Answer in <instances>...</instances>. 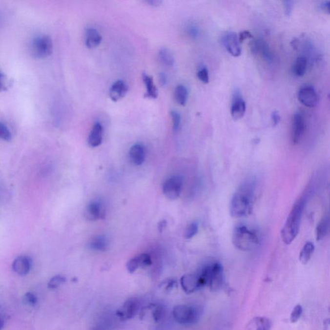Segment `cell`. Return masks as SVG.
I'll use <instances>...</instances> for the list:
<instances>
[{"label":"cell","mask_w":330,"mask_h":330,"mask_svg":"<svg viewBox=\"0 0 330 330\" xmlns=\"http://www.w3.org/2000/svg\"><path fill=\"white\" fill-rule=\"evenodd\" d=\"M256 191V182L251 179L243 183L231 199L230 212L234 218H242L251 214Z\"/></svg>","instance_id":"1"},{"label":"cell","mask_w":330,"mask_h":330,"mask_svg":"<svg viewBox=\"0 0 330 330\" xmlns=\"http://www.w3.org/2000/svg\"><path fill=\"white\" fill-rule=\"evenodd\" d=\"M307 199L302 198L293 205L281 230V238L286 245L291 244L299 233L302 217L305 210Z\"/></svg>","instance_id":"2"},{"label":"cell","mask_w":330,"mask_h":330,"mask_svg":"<svg viewBox=\"0 0 330 330\" xmlns=\"http://www.w3.org/2000/svg\"><path fill=\"white\" fill-rule=\"evenodd\" d=\"M232 243L236 248L241 251H249L259 246L260 240L254 231L241 225L233 230Z\"/></svg>","instance_id":"3"},{"label":"cell","mask_w":330,"mask_h":330,"mask_svg":"<svg viewBox=\"0 0 330 330\" xmlns=\"http://www.w3.org/2000/svg\"><path fill=\"white\" fill-rule=\"evenodd\" d=\"M172 314L175 321L180 325H194L200 319L202 309L197 306L181 305L174 308Z\"/></svg>","instance_id":"4"},{"label":"cell","mask_w":330,"mask_h":330,"mask_svg":"<svg viewBox=\"0 0 330 330\" xmlns=\"http://www.w3.org/2000/svg\"><path fill=\"white\" fill-rule=\"evenodd\" d=\"M31 52L34 57L45 58L49 57L53 50L51 38L48 36H39L34 38L31 42Z\"/></svg>","instance_id":"5"},{"label":"cell","mask_w":330,"mask_h":330,"mask_svg":"<svg viewBox=\"0 0 330 330\" xmlns=\"http://www.w3.org/2000/svg\"><path fill=\"white\" fill-rule=\"evenodd\" d=\"M183 185V180L182 176H173L164 183L163 192L165 197L169 200H176L180 196Z\"/></svg>","instance_id":"6"},{"label":"cell","mask_w":330,"mask_h":330,"mask_svg":"<svg viewBox=\"0 0 330 330\" xmlns=\"http://www.w3.org/2000/svg\"><path fill=\"white\" fill-rule=\"evenodd\" d=\"M305 129L306 124L303 116L300 113L295 114L291 122V140L293 144H297L301 142Z\"/></svg>","instance_id":"7"},{"label":"cell","mask_w":330,"mask_h":330,"mask_svg":"<svg viewBox=\"0 0 330 330\" xmlns=\"http://www.w3.org/2000/svg\"><path fill=\"white\" fill-rule=\"evenodd\" d=\"M298 100L307 107L313 108L319 103V96L313 86H306L299 90L297 94Z\"/></svg>","instance_id":"8"},{"label":"cell","mask_w":330,"mask_h":330,"mask_svg":"<svg viewBox=\"0 0 330 330\" xmlns=\"http://www.w3.org/2000/svg\"><path fill=\"white\" fill-rule=\"evenodd\" d=\"M140 301L137 298H131L126 300L124 305L117 311V315L122 320L132 319L140 309Z\"/></svg>","instance_id":"9"},{"label":"cell","mask_w":330,"mask_h":330,"mask_svg":"<svg viewBox=\"0 0 330 330\" xmlns=\"http://www.w3.org/2000/svg\"><path fill=\"white\" fill-rule=\"evenodd\" d=\"M225 285L224 270L223 266L219 263H213L212 276L208 287L213 291H217L222 289Z\"/></svg>","instance_id":"10"},{"label":"cell","mask_w":330,"mask_h":330,"mask_svg":"<svg viewBox=\"0 0 330 330\" xmlns=\"http://www.w3.org/2000/svg\"><path fill=\"white\" fill-rule=\"evenodd\" d=\"M222 43L227 51L234 57H239L241 56V43H239L238 36L233 32H230L223 36Z\"/></svg>","instance_id":"11"},{"label":"cell","mask_w":330,"mask_h":330,"mask_svg":"<svg viewBox=\"0 0 330 330\" xmlns=\"http://www.w3.org/2000/svg\"><path fill=\"white\" fill-rule=\"evenodd\" d=\"M105 208L100 201H92L86 206L84 216L88 220L95 221L105 217Z\"/></svg>","instance_id":"12"},{"label":"cell","mask_w":330,"mask_h":330,"mask_svg":"<svg viewBox=\"0 0 330 330\" xmlns=\"http://www.w3.org/2000/svg\"><path fill=\"white\" fill-rule=\"evenodd\" d=\"M246 103L243 99L240 92H235L233 96L232 103L231 106V115L235 121L241 120L246 112Z\"/></svg>","instance_id":"13"},{"label":"cell","mask_w":330,"mask_h":330,"mask_svg":"<svg viewBox=\"0 0 330 330\" xmlns=\"http://www.w3.org/2000/svg\"><path fill=\"white\" fill-rule=\"evenodd\" d=\"M181 285L183 290L188 294L201 289L198 273H188L183 275L181 279Z\"/></svg>","instance_id":"14"},{"label":"cell","mask_w":330,"mask_h":330,"mask_svg":"<svg viewBox=\"0 0 330 330\" xmlns=\"http://www.w3.org/2000/svg\"><path fill=\"white\" fill-rule=\"evenodd\" d=\"M152 259L147 253H142L130 259L126 263V268L130 273H134L140 268L149 267L152 265Z\"/></svg>","instance_id":"15"},{"label":"cell","mask_w":330,"mask_h":330,"mask_svg":"<svg viewBox=\"0 0 330 330\" xmlns=\"http://www.w3.org/2000/svg\"><path fill=\"white\" fill-rule=\"evenodd\" d=\"M251 52L253 54L259 53L264 58L266 61L271 63L273 61V54L267 42L263 40H255L251 42L250 45Z\"/></svg>","instance_id":"16"},{"label":"cell","mask_w":330,"mask_h":330,"mask_svg":"<svg viewBox=\"0 0 330 330\" xmlns=\"http://www.w3.org/2000/svg\"><path fill=\"white\" fill-rule=\"evenodd\" d=\"M128 87L127 84L123 80H118L112 84L110 88L109 96L114 102H118L125 96Z\"/></svg>","instance_id":"17"},{"label":"cell","mask_w":330,"mask_h":330,"mask_svg":"<svg viewBox=\"0 0 330 330\" xmlns=\"http://www.w3.org/2000/svg\"><path fill=\"white\" fill-rule=\"evenodd\" d=\"M103 137V127L100 122H96L88 136V144L91 147L99 146L102 144Z\"/></svg>","instance_id":"18"},{"label":"cell","mask_w":330,"mask_h":330,"mask_svg":"<svg viewBox=\"0 0 330 330\" xmlns=\"http://www.w3.org/2000/svg\"><path fill=\"white\" fill-rule=\"evenodd\" d=\"M102 41V36L99 31L94 28H88L86 30L84 41L86 47L90 49L97 48Z\"/></svg>","instance_id":"19"},{"label":"cell","mask_w":330,"mask_h":330,"mask_svg":"<svg viewBox=\"0 0 330 330\" xmlns=\"http://www.w3.org/2000/svg\"><path fill=\"white\" fill-rule=\"evenodd\" d=\"M31 268V259L27 256L17 257L13 262V269L18 275H25Z\"/></svg>","instance_id":"20"},{"label":"cell","mask_w":330,"mask_h":330,"mask_svg":"<svg viewBox=\"0 0 330 330\" xmlns=\"http://www.w3.org/2000/svg\"><path fill=\"white\" fill-rule=\"evenodd\" d=\"M272 323L270 319L265 317H256L248 323L245 330H271Z\"/></svg>","instance_id":"21"},{"label":"cell","mask_w":330,"mask_h":330,"mask_svg":"<svg viewBox=\"0 0 330 330\" xmlns=\"http://www.w3.org/2000/svg\"><path fill=\"white\" fill-rule=\"evenodd\" d=\"M145 149L142 144H135L130 149L129 157L130 160L134 165L140 166L144 164L145 160Z\"/></svg>","instance_id":"22"},{"label":"cell","mask_w":330,"mask_h":330,"mask_svg":"<svg viewBox=\"0 0 330 330\" xmlns=\"http://www.w3.org/2000/svg\"><path fill=\"white\" fill-rule=\"evenodd\" d=\"M143 81L146 87V92L144 98L148 99H156L158 97V90L155 85L152 77L145 73L142 74Z\"/></svg>","instance_id":"23"},{"label":"cell","mask_w":330,"mask_h":330,"mask_svg":"<svg viewBox=\"0 0 330 330\" xmlns=\"http://www.w3.org/2000/svg\"><path fill=\"white\" fill-rule=\"evenodd\" d=\"M109 242L104 235H98L92 239L89 243L90 249L98 251H104L108 249Z\"/></svg>","instance_id":"24"},{"label":"cell","mask_w":330,"mask_h":330,"mask_svg":"<svg viewBox=\"0 0 330 330\" xmlns=\"http://www.w3.org/2000/svg\"><path fill=\"white\" fill-rule=\"evenodd\" d=\"M315 251L313 243L309 241L305 243L299 254V261L303 265H307L310 261Z\"/></svg>","instance_id":"25"},{"label":"cell","mask_w":330,"mask_h":330,"mask_svg":"<svg viewBox=\"0 0 330 330\" xmlns=\"http://www.w3.org/2000/svg\"><path fill=\"white\" fill-rule=\"evenodd\" d=\"M330 229V219L329 216L325 217L321 219L319 224H318L317 228H316V235H317V240L318 241L323 240L329 232Z\"/></svg>","instance_id":"26"},{"label":"cell","mask_w":330,"mask_h":330,"mask_svg":"<svg viewBox=\"0 0 330 330\" xmlns=\"http://www.w3.org/2000/svg\"><path fill=\"white\" fill-rule=\"evenodd\" d=\"M175 99L179 104L182 106L186 105L188 100V92L186 86L183 84H179L176 86L174 92Z\"/></svg>","instance_id":"27"},{"label":"cell","mask_w":330,"mask_h":330,"mask_svg":"<svg viewBox=\"0 0 330 330\" xmlns=\"http://www.w3.org/2000/svg\"><path fill=\"white\" fill-rule=\"evenodd\" d=\"M308 60L306 57H299L293 65V72L295 76L301 77L305 75L307 71Z\"/></svg>","instance_id":"28"},{"label":"cell","mask_w":330,"mask_h":330,"mask_svg":"<svg viewBox=\"0 0 330 330\" xmlns=\"http://www.w3.org/2000/svg\"><path fill=\"white\" fill-rule=\"evenodd\" d=\"M159 58L164 65L172 66L174 65L175 59L172 52L167 48H162L159 52Z\"/></svg>","instance_id":"29"},{"label":"cell","mask_w":330,"mask_h":330,"mask_svg":"<svg viewBox=\"0 0 330 330\" xmlns=\"http://www.w3.org/2000/svg\"><path fill=\"white\" fill-rule=\"evenodd\" d=\"M199 225L197 222H193L187 227L185 231V238L190 239L193 238L198 233Z\"/></svg>","instance_id":"30"},{"label":"cell","mask_w":330,"mask_h":330,"mask_svg":"<svg viewBox=\"0 0 330 330\" xmlns=\"http://www.w3.org/2000/svg\"><path fill=\"white\" fill-rule=\"evenodd\" d=\"M12 139V134L9 128L3 123L0 122V140L9 142Z\"/></svg>","instance_id":"31"},{"label":"cell","mask_w":330,"mask_h":330,"mask_svg":"<svg viewBox=\"0 0 330 330\" xmlns=\"http://www.w3.org/2000/svg\"><path fill=\"white\" fill-rule=\"evenodd\" d=\"M171 118L172 121V128L174 132H177L180 127L182 123V118L180 114L176 110H172L170 112Z\"/></svg>","instance_id":"32"},{"label":"cell","mask_w":330,"mask_h":330,"mask_svg":"<svg viewBox=\"0 0 330 330\" xmlns=\"http://www.w3.org/2000/svg\"><path fill=\"white\" fill-rule=\"evenodd\" d=\"M66 281L65 277L62 275H56L52 277L48 284V288L50 289H55L59 287L62 284L65 283Z\"/></svg>","instance_id":"33"},{"label":"cell","mask_w":330,"mask_h":330,"mask_svg":"<svg viewBox=\"0 0 330 330\" xmlns=\"http://www.w3.org/2000/svg\"><path fill=\"white\" fill-rule=\"evenodd\" d=\"M303 307L301 305H297L295 306L294 309H293L290 315V321L291 323H297L301 318L302 314H303Z\"/></svg>","instance_id":"34"},{"label":"cell","mask_w":330,"mask_h":330,"mask_svg":"<svg viewBox=\"0 0 330 330\" xmlns=\"http://www.w3.org/2000/svg\"><path fill=\"white\" fill-rule=\"evenodd\" d=\"M198 79L203 83L208 84L209 82V73L208 70L206 67L201 68L198 70Z\"/></svg>","instance_id":"35"},{"label":"cell","mask_w":330,"mask_h":330,"mask_svg":"<svg viewBox=\"0 0 330 330\" xmlns=\"http://www.w3.org/2000/svg\"><path fill=\"white\" fill-rule=\"evenodd\" d=\"M23 301L24 303L27 304V305L34 306L37 303V297L34 293L28 292L25 293V296L23 297Z\"/></svg>","instance_id":"36"},{"label":"cell","mask_w":330,"mask_h":330,"mask_svg":"<svg viewBox=\"0 0 330 330\" xmlns=\"http://www.w3.org/2000/svg\"><path fill=\"white\" fill-rule=\"evenodd\" d=\"M9 86L7 77L3 72L0 70V92L5 91Z\"/></svg>","instance_id":"37"},{"label":"cell","mask_w":330,"mask_h":330,"mask_svg":"<svg viewBox=\"0 0 330 330\" xmlns=\"http://www.w3.org/2000/svg\"><path fill=\"white\" fill-rule=\"evenodd\" d=\"M249 38H253V35L250 32L248 31H243L239 33L238 40L239 43H242L243 41Z\"/></svg>","instance_id":"38"},{"label":"cell","mask_w":330,"mask_h":330,"mask_svg":"<svg viewBox=\"0 0 330 330\" xmlns=\"http://www.w3.org/2000/svg\"><path fill=\"white\" fill-rule=\"evenodd\" d=\"M163 314H164L163 308L161 306H157L156 309H154V311H153V317L156 321H159V320L162 319Z\"/></svg>","instance_id":"39"},{"label":"cell","mask_w":330,"mask_h":330,"mask_svg":"<svg viewBox=\"0 0 330 330\" xmlns=\"http://www.w3.org/2000/svg\"><path fill=\"white\" fill-rule=\"evenodd\" d=\"M284 6H285V14L287 17L290 16L291 12H292L293 3L292 1H283Z\"/></svg>","instance_id":"40"},{"label":"cell","mask_w":330,"mask_h":330,"mask_svg":"<svg viewBox=\"0 0 330 330\" xmlns=\"http://www.w3.org/2000/svg\"><path fill=\"white\" fill-rule=\"evenodd\" d=\"M271 122H272L273 125L275 126L279 124L281 121V116L279 112L274 111L272 112L271 116Z\"/></svg>","instance_id":"41"},{"label":"cell","mask_w":330,"mask_h":330,"mask_svg":"<svg viewBox=\"0 0 330 330\" xmlns=\"http://www.w3.org/2000/svg\"><path fill=\"white\" fill-rule=\"evenodd\" d=\"M188 33L191 38H196L199 34L198 29L195 25H190L188 29Z\"/></svg>","instance_id":"42"},{"label":"cell","mask_w":330,"mask_h":330,"mask_svg":"<svg viewBox=\"0 0 330 330\" xmlns=\"http://www.w3.org/2000/svg\"><path fill=\"white\" fill-rule=\"evenodd\" d=\"M159 82H160V85L162 86H166L168 83V78H167L166 74L164 72H162L159 75Z\"/></svg>","instance_id":"43"},{"label":"cell","mask_w":330,"mask_h":330,"mask_svg":"<svg viewBox=\"0 0 330 330\" xmlns=\"http://www.w3.org/2000/svg\"><path fill=\"white\" fill-rule=\"evenodd\" d=\"M148 5L152 6V7H158L159 6L162 5L163 1L161 0H147L144 1Z\"/></svg>","instance_id":"44"},{"label":"cell","mask_w":330,"mask_h":330,"mask_svg":"<svg viewBox=\"0 0 330 330\" xmlns=\"http://www.w3.org/2000/svg\"><path fill=\"white\" fill-rule=\"evenodd\" d=\"M330 2L329 1H326L323 2L321 5V9L326 12V13H330Z\"/></svg>","instance_id":"45"},{"label":"cell","mask_w":330,"mask_h":330,"mask_svg":"<svg viewBox=\"0 0 330 330\" xmlns=\"http://www.w3.org/2000/svg\"><path fill=\"white\" fill-rule=\"evenodd\" d=\"M4 327V321L3 319L0 317V330H3Z\"/></svg>","instance_id":"46"}]
</instances>
